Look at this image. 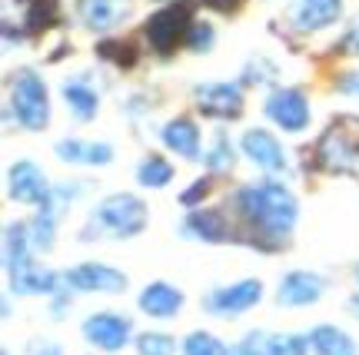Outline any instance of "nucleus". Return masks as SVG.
Masks as SVG:
<instances>
[{"label":"nucleus","instance_id":"1","mask_svg":"<svg viewBox=\"0 0 359 355\" xmlns=\"http://www.w3.org/2000/svg\"><path fill=\"white\" fill-rule=\"evenodd\" d=\"M236 213L266 242H283L299 219L296 196L276 179H259L236 193Z\"/></svg>","mask_w":359,"mask_h":355},{"label":"nucleus","instance_id":"2","mask_svg":"<svg viewBox=\"0 0 359 355\" xmlns=\"http://www.w3.org/2000/svg\"><path fill=\"white\" fill-rule=\"evenodd\" d=\"M147 203L133 193H114L100 200V206L90 213V223L83 229V239H97V236H110V239H130L140 236L147 226Z\"/></svg>","mask_w":359,"mask_h":355},{"label":"nucleus","instance_id":"3","mask_svg":"<svg viewBox=\"0 0 359 355\" xmlns=\"http://www.w3.org/2000/svg\"><path fill=\"white\" fill-rule=\"evenodd\" d=\"M11 103L17 123L30 133L47 127L50 120V97H47V83L40 80L37 70H17L11 83Z\"/></svg>","mask_w":359,"mask_h":355},{"label":"nucleus","instance_id":"4","mask_svg":"<svg viewBox=\"0 0 359 355\" xmlns=\"http://www.w3.org/2000/svg\"><path fill=\"white\" fill-rule=\"evenodd\" d=\"M263 299V282L259 279H240L230 282V286H217L203 295V309L210 316L219 319H233V316H243L250 312L253 305H259Z\"/></svg>","mask_w":359,"mask_h":355},{"label":"nucleus","instance_id":"5","mask_svg":"<svg viewBox=\"0 0 359 355\" xmlns=\"http://www.w3.org/2000/svg\"><path fill=\"white\" fill-rule=\"evenodd\" d=\"M80 332H83L87 345L114 355L120 349H127V342L133 339V322L127 316L114 312V309H103V312H93V316L83 319Z\"/></svg>","mask_w":359,"mask_h":355},{"label":"nucleus","instance_id":"6","mask_svg":"<svg viewBox=\"0 0 359 355\" xmlns=\"http://www.w3.org/2000/svg\"><path fill=\"white\" fill-rule=\"evenodd\" d=\"M64 286L70 292H107V295H116L130 286L127 272H120L116 266H107V263H80V266L67 269L64 272Z\"/></svg>","mask_w":359,"mask_h":355},{"label":"nucleus","instance_id":"7","mask_svg":"<svg viewBox=\"0 0 359 355\" xmlns=\"http://www.w3.org/2000/svg\"><path fill=\"white\" fill-rule=\"evenodd\" d=\"M7 193H11V200L17 203H27V206H40V209H50V183L43 176V169L37 163H30V160H20V163L11 166V173H7Z\"/></svg>","mask_w":359,"mask_h":355},{"label":"nucleus","instance_id":"8","mask_svg":"<svg viewBox=\"0 0 359 355\" xmlns=\"http://www.w3.org/2000/svg\"><path fill=\"white\" fill-rule=\"evenodd\" d=\"M316 160L320 166H326L330 173H349L359 176V143L343 133L339 127H330L323 133L320 146H316Z\"/></svg>","mask_w":359,"mask_h":355},{"label":"nucleus","instance_id":"9","mask_svg":"<svg viewBox=\"0 0 359 355\" xmlns=\"http://www.w3.org/2000/svg\"><path fill=\"white\" fill-rule=\"evenodd\" d=\"M266 116L276 123V127H283L286 133H299V130L309 127V100L303 90H276V93H269L266 100Z\"/></svg>","mask_w":359,"mask_h":355},{"label":"nucleus","instance_id":"10","mask_svg":"<svg viewBox=\"0 0 359 355\" xmlns=\"http://www.w3.org/2000/svg\"><path fill=\"white\" fill-rule=\"evenodd\" d=\"M240 352L243 355H309V335H296V332H263L253 329L240 339Z\"/></svg>","mask_w":359,"mask_h":355},{"label":"nucleus","instance_id":"11","mask_svg":"<svg viewBox=\"0 0 359 355\" xmlns=\"http://www.w3.org/2000/svg\"><path fill=\"white\" fill-rule=\"evenodd\" d=\"M187 27H190V11L183 4H173L147 20V40L154 43V50L170 53L180 43V37L187 34Z\"/></svg>","mask_w":359,"mask_h":355},{"label":"nucleus","instance_id":"12","mask_svg":"<svg viewBox=\"0 0 359 355\" xmlns=\"http://www.w3.org/2000/svg\"><path fill=\"white\" fill-rule=\"evenodd\" d=\"M323 289H326L323 276L309 272V269H293V272H286L280 279V286H276V302L290 305V309H303V305L320 302Z\"/></svg>","mask_w":359,"mask_h":355},{"label":"nucleus","instance_id":"13","mask_svg":"<svg viewBox=\"0 0 359 355\" xmlns=\"http://www.w3.org/2000/svg\"><path fill=\"white\" fill-rule=\"evenodd\" d=\"M60 282H64V276H57L53 269L40 266L34 259L24 263L20 269L7 272V286H11L13 295H57Z\"/></svg>","mask_w":359,"mask_h":355},{"label":"nucleus","instance_id":"14","mask_svg":"<svg viewBox=\"0 0 359 355\" xmlns=\"http://www.w3.org/2000/svg\"><path fill=\"white\" fill-rule=\"evenodd\" d=\"M183 302H187L183 289H177V286H173V282H167V279L147 282V286H143V292L137 295L140 312H143V316H150V319H173V316H180Z\"/></svg>","mask_w":359,"mask_h":355},{"label":"nucleus","instance_id":"15","mask_svg":"<svg viewBox=\"0 0 359 355\" xmlns=\"http://www.w3.org/2000/svg\"><path fill=\"white\" fill-rule=\"evenodd\" d=\"M240 146H243L246 160L259 166V169H266V173H283L286 169V153H283L280 140L266 130H246Z\"/></svg>","mask_w":359,"mask_h":355},{"label":"nucleus","instance_id":"16","mask_svg":"<svg viewBox=\"0 0 359 355\" xmlns=\"http://www.w3.org/2000/svg\"><path fill=\"white\" fill-rule=\"evenodd\" d=\"M196 106L206 116L233 120V116L243 113V93L233 83H206V87H196Z\"/></svg>","mask_w":359,"mask_h":355},{"label":"nucleus","instance_id":"17","mask_svg":"<svg viewBox=\"0 0 359 355\" xmlns=\"http://www.w3.org/2000/svg\"><path fill=\"white\" fill-rule=\"evenodd\" d=\"M339 13H343V0H293L290 20H293L296 30L313 34V30L336 24Z\"/></svg>","mask_w":359,"mask_h":355},{"label":"nucleus","instance_id":"18","mask_svg":"<svg viewBox=\"0 0 359 355\" xmlns=\"http://www.w3.org/2000/svg\"><path fill=\"white\" fill-rule=\"evenodd\" d=\"M57 160L74 166H107L114 160V146L110 143H87V140H60L53 146Z\"/></svg>","mask_w":359,"mask_h":355},{"label":"nucleus","instance_id":"19","mask_svg":"<svg viewBox=\"0 0 359 355\" xmlns=\"http://www.w3.org/2000/svg\"><path fill=\"white\" fill-rule=\"evenodd\" d=\"M306 335H309L313 355H359L356 339H353L346 329H339V326L320 322V326H313Z\"/></svg>","mask_w":359,"mask_h":355},{"label":"nucleus","instance_id":"20","mask_svg":"<svg viewBox=\"0 0 359 355\" xmlns=\"http://www.w3.org/2000/svg\"><path fill=\"white\" fill-rule=\"evenodd\" d=\"M183 236L200 242H226L230 239V226L217 209H193L187 216V223H183Z\"/></svg>","mask_w":359,"mask_h":355},{"label":"nucleus","instance_id":"21","mask_svg":"<svg viewBox=\"0 0 359 355\" xmlns=\"http://www.w3.org/2000/svg\"><path fill=\"white\" fill-rule=\"evenodd\" d=\"M130 11L127 0H80V13L90 30H110Z\"/></svg>","mask_w":359,"mask_h":355},{"label":"nucleus","instance_id":"22","mask_svg":"<svg viewBox=\"0 0 359 355\" xmlns=\"http://www.w3.org/2000/svg\"><path fill=\"white\" fill-rule=\"evenodd\" d=\"M163 143L187 160L200 156V130L193 127V120H170L163 127Z\"/></svg>","mask_w":359,"mask_h":355},{"label":"nucleus","instance_id":"23","mask_svg":"<svg viewBox=\"0 0 359 355\" xmlns=\"http://www.w3.org/2000/svg\"><path fill=\"white\" fill-rule=\"evenodd\" d=\"M30 253H34V242H30V229L20 226V223H11L7 232H4V269L13 272L24 263H30Z\"/></svg>","mask_w":359,"mask_h":355},{"label":"nucleus","instance_id":"24","mask_svg":"<svg viewBox=\"0 0 359 355\" xmlns=\"http://www.w3.org/2000/svg\"><path fill=\"white\" fill-rule=\"evenodd\" d=\"M64 100H67V110L77 116V120H93L97 110H100V97H97L83 80H67L64 83Z\"/></svg>","mask_w":359,"mask_h":355},{"label":"nucleus","instance_id":"25","mask_svg":"<svg viewBox=\"0 0 359 355\" xmlns=\"http://www.w3.org/2000/svg\"><path fill=\"white\" fill-rule=\"evenodd\" d=\"M180 352L183 355H230V345L217 339L213 332L206 329H193L183 342H180Z\"/></svg>","mask_w":359,"mask_h":355},{"label":"nucleus","instance_id":"26","mask_svg":"<svg viewBox=\"0 0 359 355\" xmlns=\"http://www.w3.org/2000/svg\"><path fill=\"white\" fill-rule=\"evenodd\" d=\"M137 179H140V186L147 190H163L170 179H173V166L163 160V156H147L140 166H137Z\"/></svg>","mask_w":359,"mask_h":355},{"label":"nucleus","instance_id":"27","mask_svg":"<svg viewBox=\"0 0 359 355\" xmlns=\"http://www.w3.org/2000/svg\"><path fill=\"white\" fill-rule=\"evenodd\" d=\"M27 229H30V242H34V249H37V253H50L53 239H57V223H53V213L40 209V213L27 223Z\"/></svg>","mask_w":359,"mask_h":355},{"label":"nucleus","instance_id":"28","mask_svg":"<svg viewBox=\"0 0 359 355\" xmlns=\"http://www.w3.org/2000/svg\"><path fill=\"white\" fill-rule=\"evenodd\" d=\"M133 349H137V355H177V339L170 335V332H140L137 339H133Z\"/></svg>","mask_w":359,"mask_h":355},{"label":"nucleus","instance_id":"29","mask_svg":"<svg viewBox=\"0 0 359 355\" xmlns=\"http://www.w3.org/2000/svg\"><path fill=\"white\" fill-rule=\"evenodd\" d=\"M206 166H210V169H226V166H233V146L223 133H217V137H213V146L206 150Z\"/></svg>","mask_w":359,"mask_h":355},{"label":"nucleus","instance_id":"30","mask_svg":"<svg viewBox=\"0 0 359 355\" xmlns=\"http://www.w3.org/2000/svg\"><path fill=\"white\" fill-rule=\"evenodd\" d=\"M97 53L107 57V60H114V64H120V67H130L133 60H137V50H133L130 43H100Z\"/></svg>","mask_w":359,"mask_h":355},{"label":"nucleus","instance_id":"31","mask_svg":"<svg viewBox=\"0 0 359 355\" xmlns=\"http://www.w3.org/2000/svg\"><path fill=\"white\" fill-rule=\"evenodd\" d=\"M210 43H213V27L193 24L190 34H187V47H190L193 53H203V50H210Z\"/></svg>","mask_w":359,"mask_h":355},{"label":"nucleus","instance_id":"32","mask_svg":"<svg viewBox=\"0 0 359 355\" xmlns=\"http://www.w3.org/2000/svg\"><path fill=\"white\" fill-rule=\"evenodd\" d=\"M24 355H64V349L57 342H47V339H34V342L24 349Z\"/></svg>","mask_w":359,"mask_h":355},{"label":"nucleus","instance_id":"33","mask_svg":"<svg viewBox=\"0 0 359 355\" xmlns=\"http://www.w3.org/2000/svg\"><path fill=\"white\" fill-rule=\"evenodd\" d=\"M206 190H210V183H206V179H200V183H193L190 190L180 196V203H183V206H196L206 196Z\"/></svg>","mask_w":359,"mask_h":355},{"label":"nucleus","instance_id":"34","mask_svg":"<svg viewBox=\"0 0 359 355\" xmlns=\"http://www.w3.org/2000/svg\"><path fill=\"white\" fill-rule=\"evenodd\" d=\"M343 47H346V53H353V57H359V20H356V24H353V30H349V34H346V43H343Z\"/></svg>","mask_w":359,"mask_h":355},{"label":"nucleus","instance_id":"35","mask_svg":"<svg viewBox=\"0 0 359 355\" xmlns=\"http://www.w3.org/2000/svg\"><path fill=\"white\" fill-rule=\"evenodd\" d=\"M206 7H213V11H219V13H230V11H236L240 7V0H203Z\"/></svg>","mask_w":359,"mask_h":355},{"label":"nucleus","instance_id":"36","mask_svg":"<svg viewBox=\"0 0 359 355\" xmlns=\"http://www.w3.org/2000/svg\"><path fill=\"white\" fill-rule=\"evenodd\" d=\"M339 90H346V93H356L359 97V74H349L339 80Z\"/></svg>","mask_w":359,"mask_h":355},{"label":"nucleus","instance_id":"37","mask_svg":"<svg viewBox=\"0 0 359 355\" xmlns=\"http://www.w3.org/2000/svg\"><path fill=\"white\" fill-rule=\"evenodd\" d=\"M349 312H353V316H359V292L349 299Z\"/></svg>","mask_w":359,"mask_h":355},{"label":"nucleus","instance_id":"38","mask_svg":"<svg viewBox=\"0 0 359 355\" xmlns=\"http://www.w3.org/2000/svg\"><path fill=\"white\" fill-rule=\"evenodd\" d=\"M230 355H243V352H240V345H233V349H230Z\"/></svg>","mask_w":359,"mask_h":355},{"label":"nucleus","instance_id":"39","mask_svg":"<svg viewBox=\"0 0 359 355\" xmlns=\"http://www.w3.org/2000/svg\"><path fill=\"white\" fill-rule=\"evenodd\" d=\"M356 282H359V266H356Z\"/></svg>","mask_w":359,"mask_h":355},{"label":"nucleus","instance_id":"40","mask_svg":"<svg viewBox=\"0 0 359 355\" xmlns=\"http://www.w3.org/2000/svg\"><path fill=\"white\" fill-rule=\"evenodd\" d=\"M27 4H34V0H27Z\"/></svg>","mask_w":359,"mask_h":355}]
</instances>
